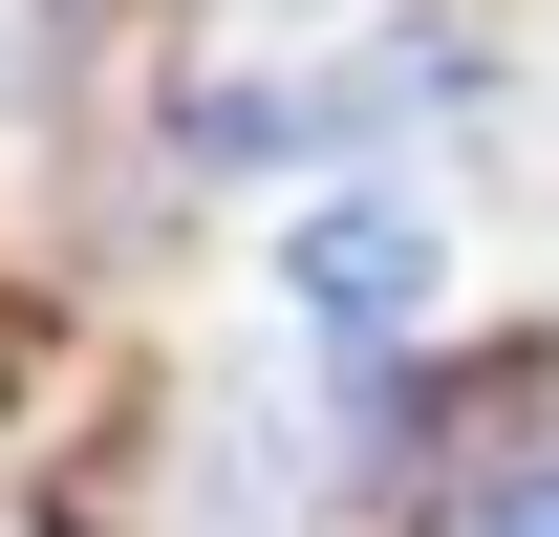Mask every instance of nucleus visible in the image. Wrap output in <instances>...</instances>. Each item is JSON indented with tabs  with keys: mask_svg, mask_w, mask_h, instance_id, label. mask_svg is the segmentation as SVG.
<instances>
[{
	"mask_svg": "<svg viewBox=\"0 0 559 537\" xmlns=\"http://www.w3.org/2000/svg\"><path fill=\"white\" fill-rule=\"evenodd\" d=\"M345 130V86H194V172H301Z\"/></svg>",
	"mask_w": 559,
	"mask_h": 537,
	"instance_id": "nucleus-2",
	"label": "nucleus"
},
{
	"mask_svg": "<svg viewBox=\"0 0 559 537\" xmlns=\"http://www.w3.org/2000/svg\"><path fill=\"white\" fill-rule=\"evenodd\" d=\"M280 323L323 344L345 387L430 366V323H452V237H430V194H323L301 237H280Z\"/></svg>",
	"mask_w": 559,
	"mask_h": 537,
	"instance_id": "nucleus-1",
	"label": "nucleus"
}]
</instances>
